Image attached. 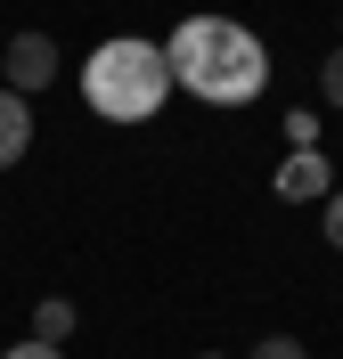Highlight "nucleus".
<instances>
[{
	"mask_svg": "<svg viewBox=\"0 0 343 359\" xmlns=\"http://www.w3.org/2000/svg\"><path fill=\"white\" fill-rule=\"evenodd\" d=\"M246 359H311V351H302V343L295 335H262V343H253V351Z\"/></svg>",
	"mask_w": 343,
	"mask_h": 359,
	"instance_id": "nucleus-7",
	"label": "nucleus"
},
{
	"mask_svg": "<svg viewBox=\"0 0 343 359\" xmlns=\"http://www.w3.org/2000/svg\"><path fill=\"white\" fill-rule=\"evenodd\" d=\"M33 147V98H17V90H0V172Z\"/></svg>",
	"mask_w": 343,
	"mask_h": 359,
	"instance_id": "nucleus-5",
	"label": "nucleus"
},
{
	"mask_svg": "<svg viewBox=\"0 0 343 359\" xmlns=\"http://www.w3.org/2000/svg\"><path fill=\"white\" fill-rule=\"evenodd\" d=\"M0 359H66V351H49V343H17V351H0Z\"/></svg>",
	"mask_w": 343,
	"mask_h": 359,
	"instance_id": "nucleus-11",
	"label": "nucleus"
},
{
	"mask_svg": "<svg viewBox=\"0 0 343 359\" xmlns=\"http://www.w3.org/2000/svg\"><path fill=\"white\" fill-rule=\"evenodd\" d=\"M0 74H8V90H49V74H58V41L49 33H17L8 41V57H0Z\"/></svg>",
	"mask_w": 343,
	"mask_h": 359,
	"instance_id": "nucleus-3",
	"label": "nucleus"
},
{
	"mask_svg": "<svg viewBox=\"0 0 343 359\" xmlns=\"http://www.w3.org/2000/svg\"><path fill=\"white\" fill-rule=\"evenodd\" d=\"M335 33H343V17H335Z\"/></svg>",
	"mask_w": 343,
	"mask_h": 359,
	"instance_id": "nucleus-12",
	"label": "nucleus"
},
{
	"mask_svg": "<svg viewBox=\"0 0 343 359\" xmlns=\"http://www.w3.org/2000/svg\"><path fill=\"white\" fill-rule=\"evenodd\" d=\"M327 245L343 253V188H335V196H327Z\"/></svg>",
	"mask_w": 343,
	"mask_h": 359,
	"instance_id": "nucleus-10",
	"label": "nucleus"
},
{
	"mask_svg": "<svg viewBox=\"0 0 343 359\" xmlns=\"http://www.w3.org/2000/svg\"><path fill=\"white\" fill-rule=\"evenodd\" d=\"M278 196H286V204H302V196H335V172H327V156L295 147V156L278 163Z\"/></svg>",
	"mask_w": 343,
	"mask_h": 359,
	"instance_id": "nucleus-4",
	"label": "nucleus"
},
{
	"mask_svg": "<svg viewBox=\"0 0 343 359\" xmlns=\"http://www.w3.org/2000/svg\"><path fill=\"white\" fill-rule=\"evenodd\" d=\"M319 90H327V107H343V49H327V66H319Z\"/></svg>",
	"mask_w": 343,
	"mask_h": 359,
	"instance_id": "nucleus-8",
	"label": "nucleus"
},
{
	"mask_svg": "<svg viewBox=\"0 0 343 359\" xmlns=\"http://www.w3.org/2000/svg\"><path fill=\"white\" fill-rule=\"evenodd\" d=\"M163 66H172L180 90H196L205 107H246V98H262V82H270V49H262V33H246L237 17H188V25H172Z\"/></svg>",
	"mask_w": 343,
	"mask_h": 359,
	"instance_id": "nucleus-1",
	"label": "nucleus"
},
{
	"mask_svg": "<svg viewBox=\"0 0 343 359\" xmlns=\"http://www.w3.org/2000/svg\"><path fill=\"white\" fill-rule=\"evenodd\" d=\"M205 359H221V351H205Z\"/></svg>",
	"mask_w": 343,
	"mask_h": 359,
	"instance_id": "nucleus-13",
	"label": "nucleus"
},
{
	"mask_svg": "<svg viewBox=\"0 0 343 359\" xmlns=\"http://www.w3.org/2000/svg\"><path fill=\"white\" fill-rule=\"evenodd\" d=\"M66 335H74V302H58V294H49L41 311H33V343H49V351H66Z\"/></svg>",
	"mask_w": 343,
	"mask_h": 359,
	"instance_id": "nucleus-6",
	"label": "nucleus"
},
{
	"mask_svg": "<svg viewBox=\"0 0 343 359\" xmlns=\"http://www.w3.org/2000/svg\"><path fill=\"white\" fill-rule=\"evenodd\" d=\"M163 90H172V66H163L156 41H107L82 66V98H90V114H107V123H147V114L163 107Z\"/></svg>",
	"mask_w": 343,
	"mask_h": 359,
	"instance_id": "nucleus-2",
	"label": "nucleus"
},
{
	"mask_svg": "<svg viewBox=\"0 0 343 359\" xmlns=\"http://www.w3.org/2000/svg\"><path fill=\"white\" fill-rule=\"evenodd\" d=\"M286 139H295V147H311V139H319V114H302V107H295V114H286Z\"/></svg>",
	"mask_w": 343,
	"mask_h": 359,
	"instance_id": "nucleus-9",
	"label": "nucleus"
}]
</instances>
